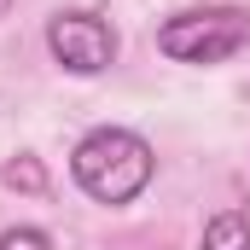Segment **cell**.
Instances as JSON below:
<instances>
[{"label":"cell","instance_id":"obj_1","mask_svg":"<svg viewBox=\"0 0 250 250\" xmlns=\"http://www.w3.org/2000/svg\"><path fill=\"white\" fill-rule=\"evenodd\" d=\"M70 175H76V187L87 192L93 204H134L140 192L151 187L157 157H151V146H146L140 134H128V128H93V134L76 140Z\"/></svg>","mask_w":250,"mask_h":250},{"label":"cell","instance_id":"obj_2","mask_svg":"<svg viewBox=\"0 0 250 250\" xmlns=\"http://www.w3.org/2000/svg\"><path fill=\"white\" fill-rule=\"evenodd\" d=\"M250 41V12L245 6H192L175 12L157 29V53L175 64H221Z\"/></svg>","mask_w":250,"mask_h":250},{"label":"cell","instance_id":"obj_3","mask_svg":"<svg viewBox=\"0 0 250 250\" xmlns=\"http://www.w3.org/2000/svg\"><path fill=\"white\" fill-rule=\"evenodd\" d=\"M47 53L70 76H99V70L117 64V29L99 12H59L47 23Z\"/></svg>","mask_w":250,"mask_h":250},{"label":"cell","instance_id":"obj_4","mask_svg":"<svg viewBox=\"0 0 250 250\" xmlns=\"http://www.w3.org/2000/svg\"><path fill=\"white\" fill-rule=\"evenodd\" d=\"M204 250H250V215L245 209H221L204 221Z\"/></svg>","mask_w":250,"mask_h":250},{"label":"cell","instance_id":"obj_5","mask_svg":"<svg viewBox=\"0 0 250 250\" xmlns=\"http://www.w3.org/2000/svg\"><path fill=\"white\" fill-rule=\"evenodd\" d=\"M6 187H18V192H41V187H47V169H41L35 157H18V163H6Z\"/></svg>","mask_w":250,"mask_h":250},{"label":"cell","instance_id":"obj_6","mask_svg":"<svg viewBox=\"0 0 250 250\" xmlns=\"http://www.w3.org/2000/svg\"><path fill=\"white\" fill-rule=\"evenodd\" d=\"M0 250H53V239L41 227H6L0 233Z\"/></svg>","mask_w":250,"mask_h":250},{"label":"cell","instance_id":"obj_7","mask_svg":"<svg viewBox=\"0 0 250 250\" xmlns=\"http://www.w3.org/2000/svg\"><path fill=\"white\" fill-rule=\"evenodd\" d=\"M6 12H12V0H0V18H6Z\"/></svg>","mask_w":250,"mask_h":250}]
</instances>
